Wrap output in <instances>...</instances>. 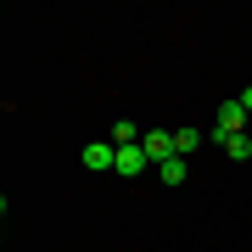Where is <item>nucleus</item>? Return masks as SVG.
Here are the masks:
<instances>
[{
  "label": "nucleus",
  "mask_w": 252,
  "mask_h": 252,
  "mask_svg": "<svg viewBox=\"0 0 252 252\" xmlns=\"http://www.w3.org/2000/svg\"><path fill=\"white\" fill-rule=\"evenodd\" d=\"M112 146H140V129H135V118H118V124H112Z\"/></svg>",
  "instance_id": "423d86ee"
},
{
  "label": "nucleus",
  "mask_w": 252,
  "mask_h": 252,
  "mask_svg": "<svg viewBox=\"0 0 252 252\" xmlns=\"http://www.w3.org/2000/svg\"><path fill=\"white\" fill-rule=\"evenodd\" d=\"M196 146H202V135H196V129H174V157H190Z\"/></svg>",
  "instance_id": "6e6552de"
},
{
  "label": "nucleus",
  "mask_w": 252,
  "mask_h": 252,
  "mask_svg": "<svg viewBox=\"0 0 252 252\" xmlns=\"http://www.w3.org/2000/svg\"><path fill=\"white\" fill-rule=\"evenodd\" d=\"M247 107H241V101H224V107H219V124L213 129H224V135H247Z\"/></svg>",
  "instance_id": "7ed1b4c3"
},
{
  "label": "nucleus",
  "mask_w": 252,
  "mask_h": 252,
  "mask_svg": "<svg viewBox=\"0 0 252 252\" xmlns=\"http://www.w3.org/2000/svg\"><path fill=\"white\" fill-rule=\"evenodd\" d=\"M146 146H118V174H124V180H135V174H146Z\"/></svg>",
  "instance_id": "20e7f679"
},
{
  "label": "nucleus",
  "mask_w": 252,
  "mask_h": 252,
  "mask_svg": "<svg viewBox=\"0 0 252 252\" xmlns=\"http://www.w3.org/2000/svg\"><path fill=\"white\" fill-rule=\"evenodd\" d=\"M224 157H230V162H247V157H252V135H230V140H224Z\"/></svg>",
  "instance_id": "0eeeda50"
},
{
  "label": "nucleus",
  "mask_w": 252,
  "mask_h": 252,
  "mask_svg": "<svg viewBox=\"0 0 252 252\" xmlns=\"http://www.w3.org/2000/svg\"><path fill=\"white\" fill-rule=\"evenodd\" d=\"M235 101H241V107H247V112H252V84H247V90H241V95H235Z\"/></svg>",
  "instance_id": "1a4fd4ad"
},
{
  "label": "nucleus",
  "mask_w": 252,
  "mask_h": 252,
  "mask_svg": "<svg viewBox=\"0 0 252 252\" xmlns=\"http://www.w3.org/2000/svg\"><path fill=\"white\" fill-rule=\"evenodd\" d=\"M79 157H84V168H90V174H118V146H112V140H90Z\"/></svg>",
  "instance_id": "f257e3e1"
},
{
  "label": "nucleus",
  "mask_w": 252,
  "mask_h": 252,
  "mask_svg": "<svg viewBox=\"0 0 252 252\" xmlns=\"http://www.w3.org/2000/svg\"><path fill=\"white\" fill-rule=\"evenodd\" d=\"M185 174H190V157H168V162L157 168V180H162V185H185Z\"/></svg>",
  "instance_id": "39448f33"
},
{
  "label": "nucleus",
  "mask_w": 252,
  "mask_h": 252,
  "mask_svg": "<svg viewBox=\"0 0 252 252\" xmlns=\"http://www.w3.org/2000/svg\"><path fill=\"white\" fill-rule=\"evenodd\" d=\"M146 157H152V168H162V162L174 157V129H146Z\"/></svg>",
  "instance_id": "f03ea898"
}]
</instances>
